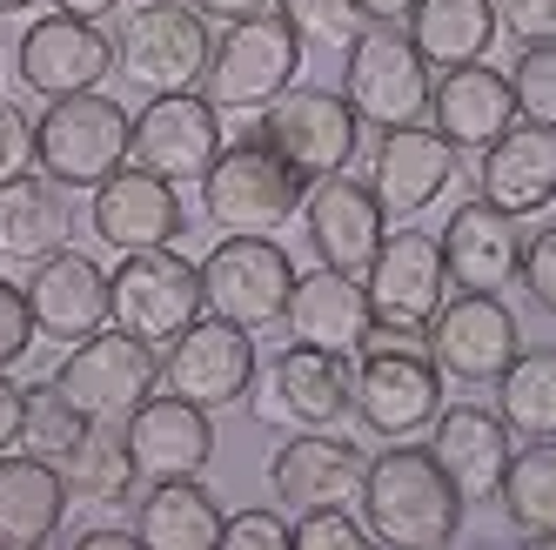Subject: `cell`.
<instances>
[{
    "mask_svg": "<svg viewBox=\"0 0 556 550\" xmlns=\"http://www.w3.org/2000/svg\"><path fill=\"white\" fill-rule=\"evenodd\" d=\"M255 342L242 323H222V316H194L181 336L162 342V389H175V397L202 403V410H228V403H249L255 397Z\"/></svg>",
    "mask_w": 556,
    "mask_h": 550,
    "instance_id": "obj_12",
    "label": "cell"
},
{
    "mask_svg": "<svg viewBox=\"0 0 556 550\" xmlns=\"http://www.w3.org/2000/svg\"><path fill=\"white\" fill-rule=\"evenodd\" d=\"M122 437H128V457H135L141 484L202 477L208 457H215V410L175 397V389H154V397L122 423Z\"/></svg>",
    "mask_w": 556,
    "mask_h": 550,
    "instance_id": "obj_20",
    "label": "cell"
},
{
    "mask_svg": "<svg viewBox=\"0 0 556 550\" xmlns=\"http://www.w3.org/2000/svg\"><path fill=\"white\" fill-rule=\"evenodd\" d=\"M429 457L443 463V477L456 484L463 503H490L496 484H503V470L516 457V437H509V423L483 403H443L429 423Z\"/></svg>",
    "mask_w": 556,
    "mask_h": 550,
    "instance_id": "obj_23",
    "label": "cell"
},
{
    "mask_svg": "<svg viewBox=\"0 0 556 550\" xmlns=\"http://www.w3.org/2000/svg\"><path fill=\"white\" fill-rule=\"evenodd\" d=\"M21 423H27V389L0 370V457L21 450Z\"/></svg>",
    "mask_w": 556,
    "mask_h": 550,
    "instance_id": "obj_45",
    "label": "cell"
},
{
    "mask_svg": "<svg viewBox=\"0 0 556 550\" xmlns=\"http://www.w3.org/2000/svg\"><path fill=\"white\" fill-rule=\"evenodd\" d=\"M74 209L67 188L41 168H21L0 182V262H41L67 242Z\"/></svg>",
    "mask_w": 556,
    "mask_h": 550,
    "instance_id": "obj_30",
    "label": "cell"
},
{
    "mask_svg": "<svg viewBox=\"0 0 556 550\" xmlns=\"http://www.w3.org/2000/svg\"><path fill=\"white\" fill-rule=\"evenodd\" d=\"M275 14L295 27L302 48H349L355 34L369 27L355 0H275Z\"/></svg>",
    "mask_w": 556,
    "mask_h": 550,
    "instance_id": "obj_38",
    "label": "cell"
},
{
    "mask_svg": "<svg viewBox=\"0 0 556 550\" xmlns=\"http://www.w3.org/2000/svg\"><path fill=\"white\" fill-rule=\"evenodd\" d=\"M496 503H503V524L523 543L556 537V437L523 443V450L509 457L503 484H496Z\"/></svg>",
    "mask_w": 556,
    "mask_h": 550,
    "instance_id": "obj_33",
    "label": "cell"
},
{
    "mask_svg": "<svg viewBox=\"0 0 556 550\" xmlns=\"http://www.w3.org/2000/svg\"><path fill=\"white\" fill-rule=\"evenodd\" d=\"M108 67H114V41L101 34V21H74V14H41V21H27L21 48H14L21 88L41 95V101L101 88Z\"/></svg>",
    "mask_w": 556,
    "mask_h": 550,
    "instance_id": "obj_18",
    "label": "cell"
},
{
    "mask_svg": "<svg viewBox=\"0 0 556 550\" xmlns=\"http://www.w3.org/2000/svg\"><path fill=\"white\" fill-rule=\"evenodd\" d=\"M34 8V0H0V14H27Z\"/></svg>",
    "mask_w": 556,
    "mask_h": 550,
    "instance_id": "obj_50",
    "label": "cell"
},
{
    "mask_svg": "<svg viewBox=\"0 0 556 550\" xmlns=\"http://www.w3.org/2000/svg\"><path fill=\"white\" fill-rule=\"evenodd\" d=\"M208 48H215V34L188 0H141V8H128L122 27H114V67H122V82H135L141 95L202 88Z\"/></svg>",
    "mask_w": 556,
    "mask_h": 550,
    "instance_id": "obj_4",
    "label": "cell"
},
{
    "mask_svg": "<svg viewBox=\"0 0 556 550\" xmlns=\"http://www.w3.org/2000/svg\"><path fill=\"white\" fill-rule=\"evenodd\" d=\"M81 429H88V416L67 403V389L48 376V383H27V423H21V450H34V457H67L74 443H81Z\"/></svg>",
    "mask_w": 556,
    "mask_h": 550,
    "instance_id": "obj_36",
    "label": "cell"
},
{
    "mask_svg": "<svg viewBox=\"0 0 556 550\" xmlns=\"http://www.w3.org/2000/svg\"><path fill=\"white\" fill-rule=\"evenodd\" d=\"M443 363L429 357V329H389L369 323L355 349V383H349V416L382 443L422 437L443 410Z\"/></svg>",
    "mask_w": 556,
    "mask_h": 550,
    "instance_id": "obj_1",
    "label": "cell"
},
{
    "mask_svg": "<svg viewBox=\"0 0 556 550\" xmlns=\"http://www.w3.org/2000/svg\"><path fill=\"white\" fill-rule=\"evenodd\" d=\"M509 95H516V122L556 128V41H530L509 61Z\"/></svg>",
    "mask_w": 556,
    "mask_h": 550,
    "instance_id": "obj_37",
    "label": "cell"
},
{
    "mask_svg": "<svg viewBox=\"0 0 556 550\" xmlns=\"http://www.w3.org/2000/svg\"><path fill=\"white\" fill-rule=\"evenodd\" d=\"M476 195L516 222L543 215L556 202V128L509 122L490 148H476Z\"/></svg>",
    "mask_w": 556,
    "mask_h": 550,
    "instance_id": "obj_22",
    "label": "cell"
},
{
    "mask_svg": "<svg viewBox=\"0 0 556 550\" xmlns=\"http://www.w3.org/2000/svg\"><path fill=\"white\" fill-rule=\"evenodd\" d=\"M289 289H295V262L275 235H222L202 255V309L222 323H242L249 336L282 323Z\"/></svg>",
    "mask_w": 556,
    "mask_h": 550,
    "instance_id": "obj_10",
    "label": "cell"
},
{
    "mask_svg": "<svg viewBox=\"0 0 556 550\" xmlns=\"http://www.w3.org/2000/svg\"><path fill=\"white\" fill-rule=\"evenodd\" d=\"M516 283L530 289V302L543 309V316H556V222L523 235V268H516Z\"/></svg>",
    "mask_w": 556,
    "mask_h": 550,
    "instance_id": "obj_41",
    "label": "cell"
},
{
    "mask_svg": "<svg viewBox=\"0 0 556 550\" xmlns=\"http://www.w3.org/2000/svg\"><path fill=\"white\" fill-rule=\"evenodd\" d=\"M215 550H289V517L282 510H235V517H222V543Z\"/></svg>",
    "mask_w": 556,
    "mask_h": 550,
    "instance_id": "obj_40",
    "label": "cell"
},
{
    "mask_svg": "<svg viewBox=\"0 0 556 550\" xmlns=\"http://www.w3.org/2000/svg\"><path fill=\"white\" fill-rule=\"evenodd\" d=\"M369 524L349 503H315L289 517V550H369Z\"/></svg>",
    "mask_w": 556,
    "mask_h": 550,
    "instance_id": "obj_39",
    "label": "cell"
},
{
    "mask_svg": "<svg viewBox=\"0 0 556 550\" xmlns=\"http://www.w3.org/2000/svg\"><path fill=\"white\" fill-rule=\"evenodd\" d=\"M94 195V209H88V222H94V235L108 249H122V255H135V249H168V242H181V228H188V209H181V188L175 182H162V175H148V168H135V162H122L101 188H88Z\"/></svg>",
    "mask_w": 556,
    "mask_h": 550,
    "instance_id": "obj_19",
    "label": "cell"
},
{
    "mask_svg": "<svg viewBox=\"0 0 556 550\" xmlns=\"http://www.w3.org/2000/svg\"><path fill=\"white\" fill-rule=\"evenodd\" d=\"M302 74V41L282 14H249V21H228L222 41L208 48V74H202V95L222 114H249L268 108L275 95H289Z\"/></svg>",
    "mask_w": 556,
    "mask_h": 550,
    "instance_id": "obj_8",
    "label": "cell"
},
{
    "mask_svg": "<svg viewBox=\"0 0 556 550\" xmlns=\"http://www.w3.org/2000/svg\"><path fill=\"white\" fill-rule=\"evenodd\" d=\"M194 188H202V215L222 235H275L302 209L308 182L262 135H242V141H222V154L208 162V175Z\"/></svg>",
    "mask_w": 556,
    "mask_h": 550,
    "instance_id": "obj_3",
    "label": "cell"
},
{
    "mask_svg": "<svg viewBox=\"0 0 556 550\" xmlns=\"http://www.w3.org/2000/svg\"><path fill=\"white\" fill-rule=\"evenodd\" d=\"M27 162H34V122H27L8 95H0V182L21 175Z\"/></svg>",
    "mask_w": 556,
    "mask_h": 550,
    "instance_id": "obj_44",
    "label": "cell"
},
{
    "mask_svg": "<svg viewBox=\"0 0 556 550\" xmlns=\"http://www.w3.org/2000/svg\"><path fill=\"white\" fill-rule=\"evenodd\" d=\"M21 289H27L34 336H48V342H81L108 323V275H101L94 255L67 249V242L34 262V275Z\"/></svg>",
    "mask_w": 556,
    "mask_h": 550,
    "instance_id": "obj_24",
    "label": "cell"
},
{
    "mask_svg": "<svg viewBox=\"0 0 556 550\" xmlns=\"http://www.w3.org/2000/svg\"><path fill=\"white\" fill-rule=\"evenodd\" d=\"M342 101L369 128H409L429 122V61L416 54L403 21H369L342 48Z\"/></svg>",
    "mask_w": 556,
    "mask_h": 550,
    "instance_id": "obj_6",
    "label": "cell"
},
{
    "mask_svg": "<svg viewBox=\"0 0 556 550\" xmlns=\"http://www.w3.org/2000/svg\"><path fill=\"white\" fill-rule=\"evenodd\" d=\"M496 416L509 423L516 443L556 437V349H516L509 370L496 376Z\"/></svg>",
    "mask_w": 556,
    "mask_h": 550,
    "instance_id": "obj_34",
    "label": "cell"
},
{
    "mask_svg": "<svg viewBox=\"0 0 556 550\" xmlns=\"http://www.w3.org/2000/svg\"><path fill=\"white\" fill-rule=\"evenodd\" d=\"M74 550H141V537H135V524H128V530L101 524V530H81V537H74Z\"/></svg>",
    "mask_w": 556,
    "mask_h": 550,
    "instance_id": "obj_47",
    "label": "cell"
},
{
    "mask_svg": "<svg viewBox=\"0 0 556 550\" xmlns=\"http://www.w3.org/2000/svg\"><path fill=\"white\" fill-rule=\"evenodd\" d=\"M369 289V316L389 329H429L435 309L450 302V268H443V242L429 228H389L382 249L363 275Z\"/></svg>",
    "mask_w": 556,
    "mask_h": 550,
    "instance_id": "obj_14",
    "label": "cell"
},
{
    "mask_svg": "<svg viewBox=\"0 0 556 550\" xmlns=\"http://www.w3.org/2000/svg\"><path fill=\"white\" fill-rule=\"evenodd\" d=\"M503 34H516V48L530 41H556V0H496Z\"/></svg>",
    "mask_w": 556,
    "mask_h": 550,
    "instance_id": "obj_43",
    "label": "cell"
},
{
    "mask_svg": "<svg viewBox=\"0 0 556 550\" xmlns=\"http://www.w3.org/2000/svg\"><path fill=\"white\" fill-rule=\"evenodd\" d=\"M369 457L336 429H295V437L268 457V490L282 510H315V503H349L363 497Z\"/></svg>",
    "mask_w": 556,
    "mask_h": 550,
    "instance_id": "obj_21",
    "label": "cell"
},
{
    "mask_svg": "<svg viewBox=\"0 0 556 550\" xmlns=\"http://www.w3.org/2000/svg\"><path fill=\"white\" fill-rule=\"evenodd\" d=\"M135 537L141 550H215L222 543V503L202 477H162L135 497Z\"/></svg>",
    "mask_w": 556,
    "mask_h": 550,
    "instance_id": "obj_31",
    "label": "cell"
},
{
    "mask_svg": "<svg viewBox=\"0 0 556 550\" xmlns=\"http://www.w3.org/2000/svg\"><path fill=\"white\" fill-rule=\"evenodd\" d=\"M369 289L363 275H342V268H323L315 262L308 275H295V289L282 302V329L289 342H315V349H342V357H355L369 336Z\"/></svg>",
    "mask_w": 556,
    "mask_h": 550,
    "instance_id": "obj_28",
    "label": "cell"
},
{
    "mask_svg": "<svg viewBox=\"0 0 556 550\" xmlns=\"http://www.w3.org/2000/svg\"><path fill=\"white\" fill-rule=\"evenodd\" d=\"M128 128H135V114L114 95H101V88L61 95L34 122V168L54 175L61 188H101L128 162Z\"/></svg>",
    "mask_w": 556,
    "mask_h": 550,
    "instance_id": "obj_5",
    "label": "cell"
},
{
    "mask_svg": "<svg viewBox=\"0 0 556 550\" xmlns=\"http://www.w3.org/2000/svg\"><path fill=\"white\" fill-rule=\"evenodd\" d=\"M463 510L469 503L443 477V463L429 450H416L409 437L369 457L363 497H355V517H363L369 537L389 543V550H443V543H456Z\"/></svg>",
    "mask_w": 556,
    "mask_h": 550,
    "instance_id": "obj_2",
    "label": "cell"
},
{
    "mask_svg": "<svg viewBox=\"0 0 556 550\" xmlns=\"http://www.w3.org/2000/svg\"><path fill=\"white\" fill-rule=\"evenodd\" d=\"M409 41L416 54L429 61V74H443V67H469V61H490L496 48V0H416L409 8Z\"/></svg>",
    "mask_w": 556,
    "mask_h": 550,
    "instance_id": "obj_32",
    "label": "cell"
},
{
    "mask_svg": "<svg viewBox=\"0 0 556 550\" xmlns=\"http://www.w3.org/2000/svg\"><path fill=\"white\" fill-rule=\"evenodd\" d=\"M54 470H61V484H67L74 497H94V503H128V497L141 490L122 423H88L81 443H74L67 457H54Z\"/></svg>",
    "mask_w": 556,
    "mask_h": 550,
    "instance_id": "obj_35",
    "label": "cell"
},
{
    "mask_svg": "<svg viewBox=\"0 0 556 550\" xmlns=\"http://www.w3.org/2000/svg\"><path fill=\"white\" fill-rule=\"evenodd\" d=\"M443 268H450V289H490L503 296L516 283V268H523V222L490 209L483 195H469V202L443 222Z\"/></svg>",
    "mask_w": 556,
    "mask_h": 550,
    "instance_id": "obj_25",
    "label": "cell"
},
{
    "mask_svg": "<svg viewBox=\"0 0 556 550\" xmlns=\"http://www.w3.org/2000/svg\"><path fill=\"white\" fill-rule=\"evenodd\" d=\"M34 349V316H27V289L0 275V370H14Z\"/></svg>",
    "mask_w": 556,
    "mask_h": 550,
    "instance_id": "obj_42",
    "label": "cell"
},
{
    "mask_svg": "<svg viewBox=\"0 0 556 550\" xmlns=\"http://www.w3.org/2000/svg\"><path fill=\"white\" fill-rule=\"evenodd\" d=\"M349 383H355V363L342 349L289 342L282 357L268 363L255 416L262 423H289V429H336V423H349Z\"/></svg>",
    "mask_w": 556,
    "mask_h": 550,
    "instance_id": "obj_17",
    "label": "cell"
},
{
    "mask_svg": "<svg viewBox=\"0 0 556 550\" xmlns=\"http://www.w3.org/2000/svg\"><path fill=\"white\" fill-rule=\"evenodd\" d=\"M516 122V95H509V74H496L490 61H469V67H443L429 82V128L443 135L456 154L469 148H490L503 128Z\"/></svg>",
    "mask_w": 556,
    "mask_h": 550,
    "instance_id": "obj_27",
    "label": "cell"
},
{
    "mask_svg": "<svg viewBox=\"0 0 556 550\" xmlns=\"http://www.w3.org/2000/svg\"><path fill=\"white\" fill-rule=\"evenodd\" d=\"M355 8H363V21H409L416 0H355Z\"/></svg>",
    "mask_w": 556,
    "mask_h": 550,
    "instance_id": "obj_49",
    "label": "cell"
},
{
    "mask_svg": "<svg viewBox=\"0 0 556 550\" xmlns=\"http://www.w3.org/2000/svg\"><path fill=\"white\" fill-rule=\"evenodd\" d=\"M523 349V329H516L509 316V302L490 296V289H463L450 296L443 309H435V323H429V357L443 363V376L469 383V389H483L509 370V357Z\"/></svg>",
    "mask_w": 556,
    "mask_h": 550,
    "instance_id": "obj_15",
    "label": "cell"
},
{
    "mask_svg": "<svg viewBox=\"0 0 556 550\" xmlns=\"http://www.w3.org/2000/svg\"><path fill=\"white\" fill-rule=\"evenodd\" d=\"M188 8L202 14V21H222V27H228V21H249V14H268L275 0H188Z\"/></svg>",
    "mask_w": 556,
    "mask_h": 550,
    "instance_id": "obj_46",
    "label": "cell"
},
{
    "mask_svg": "<svg viewBox=\"0 0 556 550\" xmlns=\"http://www.w3.org/2000/svg\"><path fill=\"white\" fill-rule=\"evenodd\" d=\"M302 228H308V249L323 268H342V275H369L382 235H389V215L376 202L369 182H355L349 168L342 175H323L302 188Z\"/></svg>",
    "mask_w": 556,
    "mask_h": 550,
    "instance_id": "obj_16",
    "label": "cell"
},
{
    "mask_svg": "<svg viewBox=\"0 0 556 550\" xmlns=\"http://www.w3.org/2000/svg\"><path fill=\"white\" fill-rule=\"evenodd\" d=\"M202 316V262H188L175 242L168 249H135L108 275V323L162 349Z\"/></svg>",
    "mask_w": 556,
    "mask_h": 550,
    "instance_id": "obj_9",
    "label": "cell"
},
{
    "mask_svg": "<svg viewBox=\"0 0 556 550\" xmlns=\"http://www.w3.org/2000/svg\"><path fill=\"white\" fill-rule=\"evenodd\" d=\"M456 182V148L435 135L429 122H409V128H382L376 135V168H369V188L382 215H422L435 195Z\"/></svg>",
    "mask_w": 556,
    "mask_h": 550,
    "instance_id": "obj_26",
    "label": "cell"
},
{
    "mask_svg": "<svg viewBox=\"0 0 556 550\" xmlns=\"http://www.w3.org/2000/svg\"><path fill=\"white\" fill-rule=\"evenodd\" d=\"M74 490L61 484V470L34 450H8L0 457V550H41L54 543L61 517H67Z\"/></svg>",
    "mask_w": 556,
    "mask_h": 550,
    "instance_id": "obj_29",
    "label": "cell"
},
{
    "mask_svg": "<svg viewBox=\"0 0 556 550\" xmlns=\"http://www.w3.org/2000/svg\"><path fill=\"white\" fill-rule=\"evenodd\" d=\"M54 383L67 389V403L88 423H128L154 389H162V349L101 323L94 336L67 342V363L54 370Z\"/></svg>",
    "mask_w": 556,
    "mask_h": 550,
    "instance_id": "obj_7",
    "label": "cell"
},
{
    "mask_svg": "<svg viewBox=\"0 0 556 550\" xmlns=\"http://www.w3.org/2000/svg\"><path fill=\"white\" fill-rule=\"evenodd\" d=\"M54 14H74V21H108V14H122L128 0H48Z\"/></svg>",
    "mask_w": 556,
    "mask_h": 550,
    "instance_id": "obj_48",
    "label": "cell"
},
{
    "mask_svg": "<svg viewBox=\"0 0 556 550\" xmlns=\"http://www.w3.org/2000/svg\"><path fill=\"white\" fill-rule=\"evenodd\" d=\"M222 154V108L202 88H181V95H148V108L135 114L128 128V162L162 175V182H202L208 162Z\"/></svg>",
    "mask_w": 556,
    "mask_h": 550,
    "instance_id": "obj_13",
    "label": "cell"
},
{
    "mask_svg": "<svg viewBox=\"0 0 556 550\" xmlns=\"http://www.w3.org/2000/svg\"><path fill=\"white\" fill-rule=\"evenodd\" d=\"M255 135L282 154L302 182H323V175H342L355 162V148H363V114L329 88H289V95H275L262 108Z\"/></svg>",
    "mask_w": 556,
    "mask_h": 550,
    "instance_id": "obj_11",
    "label": "cell"
}]
</instances>
